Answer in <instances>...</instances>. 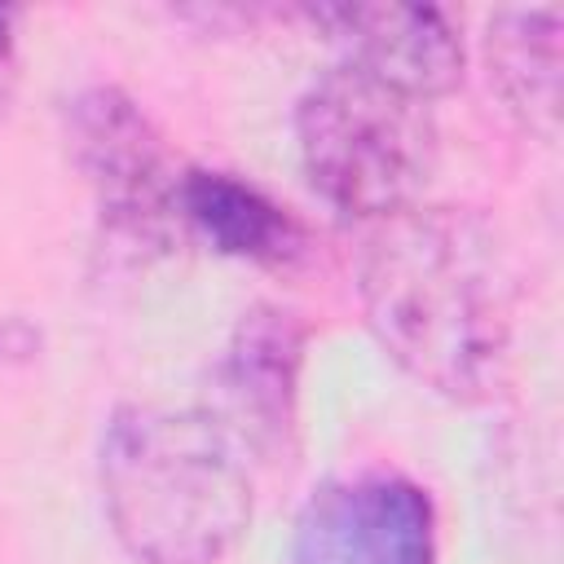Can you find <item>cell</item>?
Masks as SVG:
<instances>
[{
	"label": "cell",
	"instance_id": "obj_1",
	"mask_svg": "<svg viewBox=\"0 0 564 564\" xmlns=\"http://www.w3.org/2000/svg\"><path fill=\"white\" fill-rule=\"evenodd\" d=\"M361 304L379 344L427 388L476 401L511 348V269L498 234L458 207H405L361 256Z\"/></svg>",
	"mask_w": 564,
	"mask_h": 564
},
{
	"label": "cell",
	"instance_id": "obj_2",
	"mask_svg": "<svg viewBox=\"0 0 564 564\" xmlns=\"http://www.w3.org/2000/svg\"><path fill=\"white\" fill-rule=\"evenodd\" d=\"M101 502L141 564H220L251 524V476L207 410L128 405L101 436Z\"/></svg>",
	"mask_w": 564,
	"mask_h": 564
},
{
	"label": "cell",
	"instance_id": "obj_3",
	"mask_svg": "<svg viewBox=\"0 0 564 564\" xmlns=\"http://www.w3.org/2000/svg\"><path fill=\"white\" fill-rule=\"evenodd\" d=\"M295 141L313 189L344 216H397L419 203L436 128L427 101L348 62L330 66L295 106Z\"/></svg>",
	"mask_w": 564,
	"mask_h": 564
},
{
	"label": "cell",
	"instance_id": "obj_4",
	"mask_svg": "<svg viewBox=\"0 0 564 564\" xmlns=\"http://www.w3.org/2000/svg\"><path fill=\"white\" fill-rule=\"evenodd\" d=\"M70 154L97 189L101 220L154 242L181 216V176L145 110L119 88H88L66 110Z\"/></svg>",
	"mask_w": 564,
	"mask_h": 564
},
{
	"label": "cell",
	"instance_id": "obj_5",
	"mask_svg": "<svg viewBox=\"0 0 564 564\" xmlns=\"http://www.w3.org/2000/svg\"><path fill=\"white\" fill-rule=\"evenodd\" d=\"M295 564H436V511L405 476L322 485L295 524Z\"/></svg>",
	"mask_w": 564,
	"mask_h": 564
},
{
	"label": "cell",
	"instance_id": "obj_6",
	"mask_svg": "<svg viewBox=\"0 0 564 564\" xmlns=\"http://www.w3.org/2000/svg\"><path fill=\"white\" fill-rule=\"evenodd\" d=\"M317 26L344 44V62L414 97H441L463 79V40L436 4H317Z\"/></svg>",
	"mask_w": 564,
	"mask_h": 564
},
{
	"label": "cell",
	"instance_id": "obj_7",
	"mask_svg": "<svg viewBox=\"0 0 564 564\" xmlns=\"http://www.w3.org/2000/svg\"><path fill=\"white\" fill-rule=\"evenodd\" d=\"M304 361V326L295 313L251 308L225 357V388L256 441H282L295 419V375Z\"/></svg>",
	"mask_w": 564,
	"mask_h": 564
},
{
	"label": "cell",
	"instance_id": "obj_8",
	"mask_svg": "<svg viewBox=\"0 0 564 564\" xmlns=\"http://www.w3.org/2000/svg\"><path fill=\"white\" fill-rule=\"evenodd\" d=\"M181 216L212 238L216 251L242 256L256 264H286L300 256L304 234L278 207L264 189L229 176V172H207L194 167L181 176Z\"/></svg>",
	"mask_w": 564,
	"mask_h": 564
},
{
	"label": "cell",
	"instance_id": "obj_9",
	"mask_svg": "<svg viewBox=\"0 0 564 564\" xmlns=\"http://www.w3.org/2000/svg\"><path fill=\"white\" fill-rule=\"evenodd\" d=\"M489 84L529 128L560 119V9H502L485 31Z\"/></svg>",
	"mask_w": 564,
	"mask_h": 564
},
{
	"label": "cell",
	"instance_id": "obj_10",
	"mask_svg": "<svg viewBox=\"0 0 564 564\" xmlns=\"http://www.w3.org/2000/svg\"><path fill=\"white\" fill-rule=\"evenodd\" d=\"M13 26H18V9L0 4V110L9 106L13 79H18V40H13Z\"/></svg>",
	"mask_w": 564,
	"mask_h": 564
}]
</instances>
